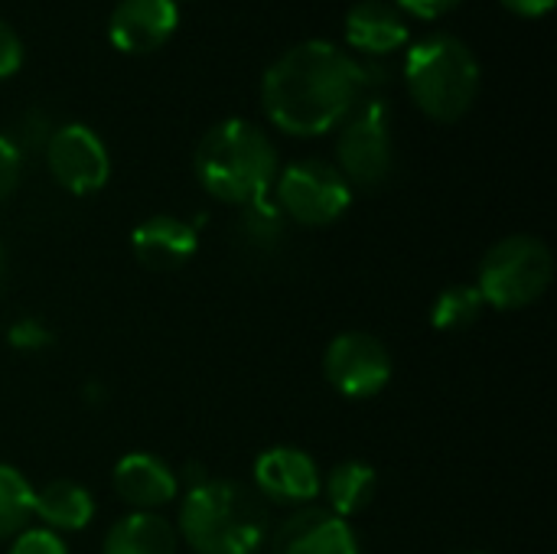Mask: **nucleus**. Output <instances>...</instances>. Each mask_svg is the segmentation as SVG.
<instances>
[{
	"label": "nucleus",
	"mask_w": 557,
	"mask_h": 554,
	"mask_svg": "<svg viewBox=\"0 0 557 554\" xmlns=\"http://www.w3.org/2000/svg\"><path fill=\"white\" fill-rule=\"evenodd\" d=\"M480 82L483 72L476 52L450 33H431L405 56L408 95L434 121L463 118L480 95Z\"/></svg>",
	"instance_id": "4"
},
{
	"label": "nucleus",
	"mask_w": 557,
	"mask_h": 554,
	"mask_svg": "<svg viewBox=\"0 0 557 554\" xmlns=\"http://www.w3.org/2000/svg\"><path fill=\"white\" fill-rule=\"evenodd\" d=\"M323 477L310 454L297 447H271L255 460V493L274 506H310Z\"/></svg>",
	"instance_id": "10"
},
{
	"label": "nucleus",
	"mask_w": 557,
	"mask_h": 554,
	"mask_svg": "<svg viewBox=\"0 0 557 554\" xmlns=\"http://www.w3.org/2000/svg\"><path fill=\"white\" fill-rule=\"evenodd\" d=\"M323 372L330 385L352 402L375 398L392 382V356L372 333H339L323 356Z\"/></svg>",
	"instance_id": "8"
},
{
	"label": "nucleus",
	"mask_w": 557,
	"mask_h": 554,
	"mask_svg": "<svg viewBox=\"0 0 557 554\" xmlns=\"http://www.w3.org/2000/svg\"><path fill=\"white\" fill-rule=\"evenodd\" d=\"M346 42L366 59H382L408 42V23L395 3L362 0L346 13Z\"/></svg>",
	"instance_id": "15"
},
{
	"label": "nucleus",
	"mask_w": 557,
	"mask_h": 554,
	"mask_svg": "<svg viewBox=\"0 0 557 554\" xmlns=\"http://www.w3.org/2000/svg\"><path fill=\"white\" fill-rule=\"evenodd\" d=\"M460 0H395V7L401 13H411V16H421V20H434V16H444L447 10H454Z\"/></svg>",
	"instance_id": "26"
},
{
	"label": "nucleus",
	"mask_w": 557,
	"mask_h": 554,
	"mask_svg": "<svg viewBox=\"0 0 557 554\" xmlns=\"http://www.w3.org/2000/svg\"><path fill=\"white\" fill-rule=\"evenodd\" d=\"M20 167H23V157H20V147L0 134V202L16 189L20 183Z\"/></svg>",
	"instance_id": "24"
},
{
	"label": "nucleus",
	"mask_w": 557,
	"mask_h": 554,
	"mask_svg": "<svg viewBox=\"0 0 557 554\" xmlns=\"http://www.w3.org/2000/svg\"><path fill=\"white\" fill-rule=\"evenodd\" d=\"M552 278L555 261L548 245L535 235H509L486 251L476 291L486 307L522 310L548 291Z\"/></svg>",
	"instance_id": "5"
},
{
	"label": "nucleus",
	"mask_w": 557,
	"mask_h": 554,
	"mask_svg": "<svg viewBox=\"0 0 557 554\" xmlns=\"http://www.w3.org/2000/svg\"><path fill=\"white\" fill-rule=\"evenodd\" d=\"M176 529L157 513H131L104 535L101 554H176Z\"/></svg>",
	"instance_id": "17"
},
{
	"label": "nucleus",
	"mask_w": 557,
	"mask_h": 554,
	"mask_svg": "<svg viewBox=\"0 0 557 554\" xmlns=\"http://www.w3.org/2000/svg\"><path fill=\"white\" fill-rule=\"evenodd\" d=\"M3 281H7V258H3V248H0V291H3Z\"/></svg>",
	"instance_id": "28"
},
{
	"label": "nucleus",
	"mask_w": 557,
	"mask_h": 554,
	"mask_svg": "<svg viewBox=\"0 0 557 554\" xmlns=\"http://www.w3.org/2000/svg\"><path fill=\"white\" fill-rule=\"evenodd\" d=\"M180 23L176 0H117L108 16V39L114 49L144 56L160 49Z\"/></svg>",
	"instance_id": "12"
},
{
	"label": "nucleus",
	"mask_w": 557,
	"mask_h": 554,
	"mask_svg": "<svg viewBox=\"0 0 557 554\" xmlns=\"http://www.w3.org/2000/svg\"><path fill=\"white\" fill-rule=\"evenodd\" d=\"M111 487L121 503H127L134 513H157L160 506H170L180 493V480L153 454H127L114 464Z\"/></svg>",
	"instance_id": "13"
},
{
	"label": "nucleus",
	"mask_w": 557,
	"mask_h": 554,
	"mask_svg": "<svg viewBox=\"0 0 557 554\" xmlns=\"http://www.w3.org/2000/svg\"><path fill=\"white\" fill-rule=\"evenodd\" d=\"M336 157H339L336 170L352 186L375 189L388 180L395 163L392 118H388V104L375 91H369L339 124Z\"/></svg>",
	"instance_id": "6"
},
{
	"label": "nucleus",
	"mask_w": 557,
	"mask_h": 554,
	"mask_svg": "<svg viewBox=\"0 0 557 554\" xmlns=\"http://www.w3.org/2000/svg\"><path fill=\"white\" fill-rule=\"evenodd\" d=\"M271 554H359V539L330 509L304 506L274 529Z\"/></svg>",
	"instance_id": "11"
},
{
	"label": "nucleus",
	"mask_w": 557,
	"mask_h": 554,
	"mask_svg": "<svg viewBox=\"0 0 557 554\" xmlns=\"http://www.w3.org/2000/svg\"><path fill=\"white\" fill-rule=\"evenodd\" d=\"M196 180L209 196L228 206L264 199L277 180V150L271 137L242 118H225L209 127L193 157Z\"/></svg>",
	"instance_id": "3"
},
{
	"label": "nucleus",
	"mask_w": 557,
	"mask_h": 554,
	"mask_svg": "<svg viewBox=\"0 0 557 554\" xmlns=\"http://www.w3.org/2000/svg\"><path fill=\"white\" fill-rule=\"evenodd\" d=\"M473 554H480V552H473Z\"/></svg>",
	"instance_id": "29"
},
{
	"label": "nucleus",
	"mask_w": 557,
	"mask_h": 554,
	"mask_svg": "<svg viewBox=\"0 0 557 554\" xmlns=\"http://www.w3.org/2000/svg\"><path fill=\"white\" fill-rule=\"evenodd\" d=\"M483 310H486V304H483L476 284H454L434 297L431 323L441 333H460V330H470L483 317Z\"/></svg>",
	"instance_id": "20"
},
{
	"label": "nucleus",
	"mask_w": 557,
	"mask_h": 554,
	"mask_svg": "<svg viewBox=\"0 0 557 554\" xmlns=\"http://www.w3.org/2000/svg\"><path fill=\"white\" fill-rule=\"evenodd\" d=\"M366 95L359 59L326 39L297 42L261 78L264 114L294 137H320L339 127Z\"/></svg>",
	"instance_id": "1"
},
{
	"label": "nucleus",
	"mask_w": 557,
	"mask_h": 554,
	"mask_svg": "<svg viewBox=\"0 0 557 554\" xmlns=\"http://www.w3.org/2000/svg\"><path fill=\"white\" fill-rule=\"evenodd\" d=\"M33 516L49 532H82L95 519V500L72 480H52L33 490Z\"/></svg>",
	"instance_id": "16"
},
{
	"label": "nucleus",
	"mask_w": 557,
	"mask_h": 554,
	"mask_svg": "<svg viewBox=\"0 0 557 554\" xmlns=\"http://www.w3.org/2000/svg\"><path fill=\"white\" fill-rule=\"evenodd\" d=\"M23 65V42L10 23L0 20V78H10Z\"/></svg>",
	"instance_id": "25"
},
{
	"label": "nucleus",
	"mask_w": 557,
	"mask_h": 554,
	"mask_svg": "<svg viewBox=\"0 0 557 554\" xmlns=\"http://www.w3.org/2000/svg\"><path fill=\"white\" fill-rule=\"evenodd\" d=\"M238 219H235V238L251 248V251H274L281 242H284V229H287V219L284 212L264 196V199H255L248 206H238Z\"/></svg>",
	"instance_id": "19"
},
{
	"label": "nucleus",
	"mask_w": 557,
	"mask_h": 554,
	"mask_svg": "<svg viewBox=\"0 0 557 554\" xmlns=\"http://www.w3.org/2000/svg\"><path fill=\"white\" fill-rule=\"evenodd\" d=\"M180 535L196 554H255L268 539V503L235 480L196 477L180 506Z\"/></svg>",
	"instance_id": "2"
},
{
	"label": "nucleus",
	"mask_w": 557,
	"mask_h": 554,
	"mask_svg": "<svg viewBox=\"0 0 557 554\" xmlns=\"http://www.w3.org/2000/svg\"><path fill=\"white\" fill-rule=\"evenodd\" d=\"M499 3L519 16H545L555 7V0H499Z\"/></svg>",
	"instance_id": "27"
},
{
	"label": "nucleus",
	"mask_w": 557,
	"mask_h": 554,
	"mask_svg": "<svg viewBox=\"0 0 557 554\" xmlns=\"http://www.w3.org/2000/svg\"><path fill=\"white\" fill-rule=\"evenodd\" d=\"M10 554H69L65 542L49 532V529H23L13 545H10Z\"/></svg>",
	"instance_id": "23"
},
{
	"label": "nucleus",
	"mask_w": 557,
	"mask_h": 554,
	"mask_svg": "<svg viewBox=\"0 0 557 554\" xmlns=\"http://www.w3.org/2000/svg\"><path fill=\"white\" fill-rule=\"evenodd\" d=\"M352 202V186L326 160H297L274 180V206L300 225H330Z\"/></svg>",
	"instance_id": "7"
},
{
	"label": "nucleus",
	"mask_w": 557,
	"mask_h": 554,
	"mask_svg": "<svg viewBox=\"0 0 557 554\" xmlns=\"http://www.w3.org/2000/svg\"><path fill=\"white\" fill-rule=\"evenodd\" d=\"M131 248L134 258L150 268V271H176L183 268L196 248H199V235L189 222L176 219V216H150L147 222H140L131 235Z\"/></svg>",
	"instance_id": "14"
},
{
	"label": "nucleus",
	"mask_w": 557,
	"mask_h": 554,
	"mask_svg": "<svg viewBox=\"0 0 557 554\" xmlns=\"http://www.w3.org/2000/svg\"><path fill=\"white\" fill-rule=\"evenodd\" d=\"M7 343L20 353H42L52 343V333L46 330L42 320L36 317H20L16 323H10L7 330Z\"/></svg>",
	"instance_id": "22"
},
{
	"label": "nucleus",
	"mask_w": 557,
	"mask_h": 554,
	"mask_svg": "<svg viewBox=\"0 0 557 554\" xmlns=\"http://www.w3.org/2000/svg\"><path fill=\"white\" fill-rule=\"evenodd\" d=\"M320 490L326 493L330 513L349 522V516H359L372 506L375 490H379V477L369 464L346 460V464H336L330 470V477Z\"/></svg>",
	"instance_id": "18"
},
{
	"label": "nucleus",
	"mask_w": 557,
	"mask_h": 554,
	"mask_svg": "<svg viewBox=\"0 0 557 554\" xmlns=\"http://www.w3.org/2000/svg\"><path fill=\"white\" fill-rule=\"evenodd\" d=\"M46 163L52 180L75 193V196H88L98 193L108 176H111V157L104 140L85 127V124H62L49 134L46 140Z\"/></svg>",
	"instance_id": "9"
},
{
	"label": "nucleus",
	"mask_w": 557,
	"mask_h": 554,
	"mask_svg": "<svg viewBox=\"0 0 557 554\" xmlns=\"http://www.w3.org/2000/svg\"><path fill=\"white\" fill-rule=\"evenodd\" d=\"M33 519V487L26 477L0 464V542L16 539Z\"/></svg>",
	"instance_id": "21"
}]
</instances>
